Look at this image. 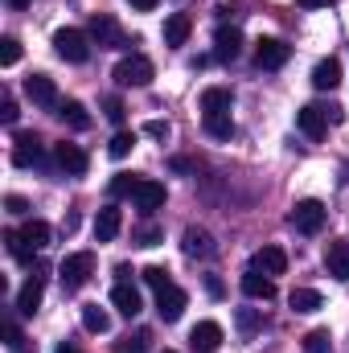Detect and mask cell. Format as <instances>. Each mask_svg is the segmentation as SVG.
I'll list each match as a JSON object with an SVG mask.
<instances>
[{"mask_svg":"<svg viewBox=\"0 0 349 353\" xmlns=\"http://www.w3.org/2000/svg\"><path fill=\"white\" fill-rule=\"evenodd\" d=\"M90 275H94V255H90V251H74V255H66V259L58 263V279H62L66 292H79Z\"/></svg>","mask_w":349,"mask_h":353,"instance_id":"obj_1","label":"cell"},{"mask_svg":"<svg viewBox=\"0 0 349 353\" xmlns=\"http://www.w3.org/2000/svg\"><path fill=\"white\" fill-rule=\"evenodd\" d=\"M54 50H58V58H66V62H87L90 58V37L83 29H58L54 33Z\"/></svg>","mask_w":349,"mask_h":353,"instance_id":"obj_2","label":"cell"},{"mask_svg":"<svg viewBox=\"0 0 349 353\" xmlns=\"http://www.w3.org/2000/svg\"><path fill=\"white\" fill-rule=\"evenodd\" d=\"M87 37L99 46V50H119V46H128L123 29H119V25H115V17H107V12H94V17H90Z\"/></svg>","mask_w":349,"mask_h":353,"instance_id":"obj_3","label":"cell"},{"mask_svg":"<svg viewBox=\"0 0 349 353\" xmlns=\"http://www.w3.org/2000/svg\"><path fill=\"white\" fill-rule=\"evenodd\" d=\"M152 62L144 58V54H132V58H123L119 66H115V83L119 87H148L152 83Z\"/></svg>","mask_w":349,"mask_h":353,"instance_id":"obj_4","label":"cell"},{"mask_svg":"<svg viewBox=\"0 0 349 353\" xmlns=\"http://www.w3.org/2000/svg\"><path fill=\"white\" fill-rule=\"evenodd\" d=\"M325 218H329V210H325L317 197H304V201L292 205V226H296L300 234H317V230L325 226Z\"/></svg>","mask_w":349,"mask_h":353,"instance_id":"obj_5","label":"cell"},{"mask_svg":"<svg viewBox=\"0 0 349 353\" xmlns=\"http://www.w3.org/2000/svg\"><path fill=\"white\" fill-rule=\"evenodd\" d=\"M288 58H292V46H288V41H279V37H259V41H255V62H259V70H279Z\"/></svg>","mask_w":349,"mask_h":353,"instance_id":"obj_6","label":"cell"},{"mask_svg":"<svg viewBox=\"0 0 349 353\" xmlns=\"http://www.w3.org/2000/svg\"><path fill=\"white\" fill-rule=\"evenodd\" d=\"M12 165H17V169L41 165V140H37L33 132H17V136H12Z\"/></svg>","mask_w":349,"mask_h":353,"instance_id":"obj_7","label":"cell"},{"mask_svg":"<svg viewBox=\"0 0 349 353\" xmlns=\"http://www.w3.org/2000/svg\"><path fill=\"white\" fill-rule=\"evenodd\" d=\"M41 292H46V275H41V267L25 279V288L17 292V312L21 316H33L37 308H41Z\"/></svg>","mask_w":349,"mask_h":353,"instance_id":"obj_8","label":"cell"},{"mask_svg":"<svg viewBox=\"0 0 349 353\" xmlns=\"http://www.w3.org/2000/svg\"><path fill=\"white\" fill-rule=\"evenodd\" d=\"M111 304H115V312L119 316H140V308H144V300H140V288L136 283H128V279H119L115 288H111Z\"/></svg>","mask_w":349,"mask_h":353,"instance_id":"obj_9","label":"cell"},{"mask_svg":"<svg viewBox=\"0 0 349 353\" xmlns=\"http://www.w3.org/2000/svg\"><path fill=\"white\" fill-rule=\"evenodd\" d=\"M296 128H300L308 140H321V136L329 132V115H325V107H317V103L300 107V111H296Z\"/></svg>","mask_w":349,"mask_h":353,"instance_id":"obj_10","label":"cell"},{"mask_svg":"<svg viewBox=\"0 0 349 353\" xmlns=\"http://www.w3.org/2000/svg\"><path fill=\"white\" fill-rule=\"evenodd\" d=\"M185 304H189V296L177 288V283H169V288H161L157 292V312H161V321H181V312H185Z\"/></svg>","mask_w":349,"mask_h":353,"instance_id":"obj_11","label":"cell"},{"mask_svg":"<svg viewBox=\"0 0 349 353\" xmlns=\"http://www.w3.org/2000/svg\"><path fill=\"white\" fill-rule=\"evenodd\" d=\"M25 94H29L37 107H58V103H62L50 74H29V79H25Z\"/></svg>","mask_w":349,"mask_h":353,"instance_id":"obj_12","label":"cell"},{"mask_svg":"<svg viewBox=\"0 0 349 353\" xmlns=\"http://www.w3.org/2000/svg\"><path fill=\"white\" fill-rule=\"evenodd\" d=\"M132 201L140 205V214H152V210H161V205H165V185H161V181H148V176H140V185H136Z\"/></svg>","mask_w":349,"mask_h":353,"instance_id":"obj_13","label":"cell"},{"mask_svg":"<svg viewBox=\"0 0 349 353\" xmlns=\"http://www.w3.org/2000/svg\"><path fill=\"white\" fill-rule=\"evenodd\" d=\"M54 161H58V169H62V173H70V176H83L87 173V152H83V148H79V144H58V148H54Z\"/></svg>","mask_w":349,"mask_h":353,"instance_id":"obj_14","label":"cell"},{"mask_svg":"<svg viewBox=\"0 0 349 353\" xmlns=\"http://www.w3.org/2000/svg\"><path fill=\"white\" fill-rule=\"evenodd\" d=\"M189 341H193V350L214 353L218 345H222V325H218V321H197L193 333H189Z\"/></svg>","mask_w":349,"mask_h":353,"instance_id":"obj_15","label":"cell"},{"mask_svg":"<svg viewBox=\"0 0 349 353\" xmlns=\"http://www.w3.org/2000/svg\"><path fill=\"white\" fill-rule=\"evenodd\" d=\"M181 251H185L189 259H210V255H214V239H210L206 230L189 226V230L181 234Z\"/></svg>","mask_w":349,"mask_h":353,"instance_id":"obj_16","label":"cell"},{"mask_svg":"<svg viewBox=\"0 0 349 353\" xmlns=\"http://www.w3.org/2000/svg\"><path fill=\"white\" fill-rule=\"evenodd\" d=\"M239 288H243V296H251V300H271V296H275L271 275H263L259 267H251V271L239 279Z\"/></svg>","mask_w":349,"mask_h":353,"instance_id":"obj_17","label":"cell"},{"mask_svg":"<svg viewBox=\"0 0 349 353\" xmlns=\"http://www.w3.org/2000/svg\"><path fill=\"white\" fill-rule=\"evenodd\" d=\"M312 87L317 90H337L341 87V62L337 58H321L312 66Z\"/></svg>","mask_w":349,"mask_h":353,"instance_id":"obj_18","label":"cell"},{"mask_svg":"<svg viewBox=\"0 0 349 353\" xmlns=\"http://www.w3.org/2000/svg\"><path fill=\"white\" fill-rule=\"evenodd\" d=\"M325 267H329L333 279L349 283V243H329L325 247Z\"/></svg>","mask_w":349,"mask_h":353,"instance_id":"obj_19","label":"cell"},{"mask_svg":"<svg viewBox=\"0 0 349 353\" xmlns=\"http://www.w3.org/2000/svg\"><path fill=\"white\" fill-rule=\"evenodd\" d=\"M214 46H218V58H222V62H235V58L243 54V33H239L235 25H230V29L222 25V29L214 33Z\"/></svg>","mask_w":349,"mask_h":353,"instance_id":"obj_20","label":"cell"},{"mask_svg":"<svg viewBox=\"0 0 349 353\" xmlns=\"http://www.w3.org/2000/svg\"><path fill=\"white\" fill-rule=\"evenodd\" d=\"M119 226H123V214H119L115 205H103L99 218H94V239H99V243H111V239L119 234Z\"/></svg>","mask_w":349,"mask_h":353,"instance_id":"obj_21","label":"cell"},{"mask_svg":"<svg viewBox=\"0 0 349 353\" xmlns=\"http://www.w3.org/2000/svg\"><path fill=\"white\" fill-rule=\"evenodd\" d=\"M58 119H62L66 128H74V132H87V128H90L87 107H83V103H74V99H62V103H58Z\"/></svg>","mask_w":349,"mask_h":353,"instance_id":"obj_22","label":"cell"},{"mask_svg":"<svg viewBox=\"0 0 349 353\" xmlns=\"http://www.w3.org/2000/svg\"><path fill=\"white\" fill-rule=\"evenodd\" d=\"M255 267L263 275H283L288 271V255L279 247H263V251H255Z\"/></svg>","mask_w":349,"mask_h":353,"instance_id":"obj_23","label":"cell"},{"mask_svg":"<svg viewBox=\"0 0 349 353\" xmlns=\"http://www.w3.org/2000/svg\"><path fill=\"white\" fill-rule=\"evenodd\" d=\"M201 123H206V132H210L214 140H230V136H235L230 111H210V115H201Z\"/></svg>","mask_w":349,"mask_h":353,"instance_id":"obj_24","label":"cell"},{"mask_svg":"<svg viewBox=\"0 0 349 353\" xmlns=\"http://www.w3.org/2000/svg\"><path fill=\"white\" fill-rule=\"evenodd\" d=\"M189 29H193V21H189L185 12H173V17L165 21V46H185V41H189Z\"/></svg>","mask_w":349,"mask_h":353,"instance_id":"obj_25","label":"cell"},{"mask_svg":"<svg viewBox=\"0 0 349 353\" xmlns=\"http://www.w3.org/2000/svg\"><path fill=\"white\" fill-rule=\"evenodd\" d=\"M288 304H292V312H317L325 300H321V292H317V288H292Z\"/></svg>","mask_w":349,"mask_h":353,"instance_id":"obj_26","label":"cell"},{"mask_svg":"<svg viewBox=\"0 0 349 353\" xmlns=\"http://www.w3.org/2000/svg\"><path fill=\"white\" fill-rule=\"evenodd\" d=\"M230 90L226 87H206L201 90V115H210V111H230Z\"/></svg>","mask_w":349,"mask_h":353,"instance_id":"obj_27","label":"cell"},{"mask_svg":"<svg viewBox=\"0 0 349 353\" xmlns=\"http://www.w3.org/2000/svg\"><path fill=\"white\" fill-rule=\"evenodd\" d=\"M21 239H25L33 251H41V247L50 243V226H46L41 218H25V226H21Z\"/></svg>","mask_w":349,"mask_h":353,"instance_id":"obj_28","label":"cell"},{"mask_svg":"<svg viewBox=\"0 0 349 353\" xmlns=\"http://www.w3.org/2000/svg\"><path fill=\"white\" fill-rule=\"evenodd\" d=\"M83 329H87V333H107V329H111L107 308H99V304H83Z\"/></svg>","mask_w":349,"mask_h":353,"instance_id":"obj_29","label":"cell"},{"mask_svg":"<svg viewBox=\"0 0 349 353\" xmlns=\"http://www.w3.org/2000/svg\"><path fill=\"white\" fill-rule=\"evenodd\" d=\"M4 243H8V255H12L17 263H33V247L21 239V230H8V234H4Z\"/></svg>","mask_w":349,"mask_h":353,"instance_id":"obj_30","label":"cell"},{"mask_svg":"<svg viewBox=\"0 0 349 353\" xmlns=\"http://www.w3.org/2000/svg\"><path fill=\"white\" fill-rule=\"evenodd\" d=\"M132 148H136V132H115V136H111V144H107V152H111L115 161H123Z\"/></svg>","mask_w":349,"mask_h":353,"instance_id":"obj_31","label":"cell"},{"mask_svg":"<svg viewBox=\"0 0 349 353\" xmlns=\"http://www.w3.org/2000/svg\"><path fill=\"white\" fill-rule=\"evenodd\" d=\"M4 345L12 353H25L29 350V341H25V333L17 329V321H4Z\"/></svg>","mask_w":349,"mask_h":353,"instance_id":"obj_32","label":"cell"},{"mask_svg":"<svg viewBox=\"0 0 349 353\" xmlns=\"http://www.w3.org/2000/svg\"><path fill=\"white\" fill-rule=\"evenodd\" d=\"M304 350H308V353H329V350H333V341H329V329H312V333L304 337Z\"/></svg>","mask_w":349,"mask_h":353,"instance_id":"obj_33","label":"cell"},{"mask_svg":"<svg viewBox=\"0 0 349 353\" xmlns=\"http://www.w3.org/2000/svg\"><path fill=\"white\" fill-rule=\"evenodd\" d=\"M21 62V41L17 37H0V66H17Z\"/></svg>","mask_w":349,"mask_h":353,"instance_id":"obj_34","label":"cell"},{"mask_svg":"<svg viewBox=\"0 0 349 353\" xmlns=\"http://www.w3.org/2000/svg\"><path fill=\"white\" fill-rule=\"evenodd\" d=\"M136 185H140V176L115 173V181H111V193H115V197H132V193H136Z\"/></svg>","mask_w":349,"mask_h":353,"instance_id":"obj_35","label":"cell"},{"mask_svg":"<svg viewBox=\"0 0 349 353\" xmlns=\"http://www.w3.org/2000/svg\"><path fill=\"white\" fill-rule=\"evenodd\" d=\"M157 243H161V226L144 222V226L136 230V247H157Z\"/></svg>","mask_w":349,"mask_h":353,"instance_id":"obj_36","label":"cell"},{"mask_svg":"<svg viewBox=\"0 0 349 353\" xmlns=\"http://www.w3.org/2000/svg\"><path fill=\"white\" fill-rule=\"evenodd\" d=\"M144 283L161 292V288H169L173 279H169V271H165V267H144Z\"/></svg>","mask_w":349,"mask_h":353,"instance_id":"obj_37","label":"cell"},{"mask_svg":"<svg viewBox=\"0 0 349 353\" xmlns=\"http://www.w3.org/2000/svg\"><path fill=\"white\" fill-rule=\"evenodd\" d=\"M144 136H152V140H169L173 128H169L165 119H148V123H144Z\"/></svg>","mask_w":349,"mask_h":353,"instance_id":"obj_38","label":"cell"},{"mask_svg":"<svg viewBox=\"0 0 349 353\" xmlns=\"http://www.w3.org/2000/svg\"><path fill=\"white\" fill-rule=\"evenodd\" d=\"M239 329H243V333H255V329H259V312L243 308V312H239Z\"/></svg>","mask_w":349,"mask_h":353,"instance_id":"obj_39","label":"cell"},{"mask_svg":"<svg viewBox=\"0 0 349 353\" xmlns=\"http://www.w3.org/2000/svg\"><path fill=\"white\" fill-rule=\"evenodd\" d=\"M103 107H107V119H111V123H123V103H119V99H107Z\"/></svg>","mask_w":349,"mask_h":353,"instance_id":"obj_40","label":"cell"},{"mask_svg":"<svg viewBox=\"0 0 349 353\" xmlns=\"http://www.w3.org/2000/svg\"><path fill=\"white\" fill-rule=\"evenodd\" d=\"M0 119H4L8 128L17 123V103H12V99H4V103H0Z\"/></svg>","mask_w":349,"mask_h":353,"instance_id":"obj_41","label":"cell"},{"mask_svg":"<svg viewBox=\"0 0 349 353\" xmlns=\"http://www.w3.org/2000/svg\"><path fill=\"white\" fill-rule=\"evenodd\" d=\"M4 205H8V214H29V201H25V197H17V193H12V197H4Z\"/></svg>","mask_w":349,"mask_h":353,"instance_id":"obj_42","label":"cell"},{"mask_svg":"<svg viewBox=\"0 0 349 353\" xmlns=\"http://www.w3.org/2000/svg\"><path fill=\"white\" fill-rule=\"evenodd\" d=\"M325 115H329V123H341V119H346V107H337V103H329V107H325Z\"/></svg>","mask_w":349,"mask_h":353,"instance_id":"obj_43","label":"cell"},{"mask_svg":"<svg viewBox=\"0 0 349 353\" xmlns=\"http://www.w3.org/2000/svg\"><path fill=\"white\" fill-rule=\"evenodd\" d=\"M128 4H132V8H136V12H152V8H157V4H161V0H128Z\"/></svg>","mask_w":349,"mask_h":353,"instance_id":"obj_44","label":"cell"},{"mask_svg":"<svg viewBox=\"0 0 349 353\" xmlns=\"http://www.w3.org/2000/svg\"><path fill=\"white\" fill-rule=\"evenodd\" d=\"M206 292H210V296H222V279H214V275H206Z\"/></svg>","mask_w":349,"mask_h":353,"instance_id":"obj_45","label":"cell"},{"mask_svg":"<svg viewBox=\"0 0 349 353\" xmlns=\"http://www.w3.org/2000/svg\"><path fill=\"white\" fill-rule=\"evenodd\" d=\"M296 4H300V8H325L329 0H296Z\"/></svg>","mask_w":349,"mask_h":353,"instance_id":"obj_46","label":"cell"},{"mask_svg":"<svg viewBox=\"0 0 349 353\" xmlns=\"http://www.w3.org/2000/svg\"><path fill=\"white\" fill-rule=\"evenodd\" d=\"M8 4H12V8H29L33 0H8Z\"/></svg>","mask_w":349,"mask_h":353,"instance_id":"obj_47","label":"cell"},{"mask_svg":"<svg viewBox=\"0 0 349 353\" xmlns=\"http://www.w3.org/2000/svg\"><path fill=\"white\" fill-rule=\"evenodd\" d=\"M58 353H79V350H70V345H62V350H58Z\"/></svg>","mask_w":349,"mask_h":353,"instance_id":"obj_48","label":"cell"},{"mask_svg":"<svg viewBox=\"0 0 349 353\" xmlns=\"http://www.w3.org/2000/svg\"><path fill=\"white\" fill-rule=\"evenodd\" d=\"M165 353H173V350H165Z\"/></svg>","mask_w":349,"mask_h":353,"instance_id":"obj_49","label":"cell"}]
</instances>
